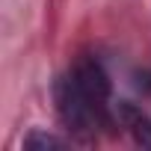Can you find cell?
Listing matches in <instances>:
<instances>
[{"instance_id": "6da1fadb", "label": "cell", "mask_w": 151, "mask_h": 151, "mask_svg": "<svg viewBox=\"0 0 151 151\" xmlns=\"http://www.w3.org/2000/svg\"><path fill=\"white\" fill-rule=\"evenodd\" d=\"M53 101H56L59 122L77 142H89L101 130L119 127L110 74L101 65V59L89 53L80 56L68 68V74L56 80Z\"/></svg>"}, {"instance_id": "7a4b0ae2", "label": "cell", "mask_w": 151, "mask_h": 151, "mask_svg": "<svg viewBox=\"0 0 151 151\" xmlns=\"http://www.w3.org/2000/svg\"><path fill=\"white\" fill-rule=\"evenodd\" d=\"M116 122H119V127H124L133 136L136 145L151 148V116L142 107H136L130 101H119L116 104Z\"/></svg>"}, {"instance_id": "3957f363", "label": "cell", "mask_w": 151, "mask_h": 151, "mask_svg": "<svg viewBox=\"0 0 151 151\" xmlns=\"http://www.w3.org/2000/svg\"><path fill=\"white\" fill-rule=\"evenodd\" d=\"M68 145V139H59L53 133H42V130H33L30 136H24V148H62Z\"/></svg>"}]
</instances>
